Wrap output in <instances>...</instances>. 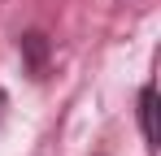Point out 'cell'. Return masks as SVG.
Wrapping results in <instances>:
<instances>
[{"instance_id":"3","label":"cell","mask_w":161,"mask_h":156,"mask_svg":"<svg viewBox=\"0 0 161 156\" xmlns=\"http://www.w3.org/2000/svg\"><path fill=\"white\" fill-rule=\"evenodd\" d=\"M4 104H9V100H4V91H0V117H4Z\"/></svg>"},{"instance_id":"2","label":"cell","mask_w":161,"mask_h":156,"mask_svg":"<svg viewBox=\"0 0 161 156\" xmlns=\"http://www.w3.org/2000/svg\"><path fill=\"white\" fill-rule=\"evenodd\" d=\"M22 52H26V65H31V74H44V61H48V39H44L39 30L22 35Z\"/></svg>"},{"instance_id":"1","label":"cell","mask_w":161,"mask_h":156,"mask_svg":"<svg viewBox=\"0 0 161 156\" xmlns=\"http://www.w3.org/2000/svg\"><path fill=\"white\" fill-rule=\"evenodd\" d=\"M139 130H144V143L157 148V87L139 91Z\"/></svg>"}]
</instances>
